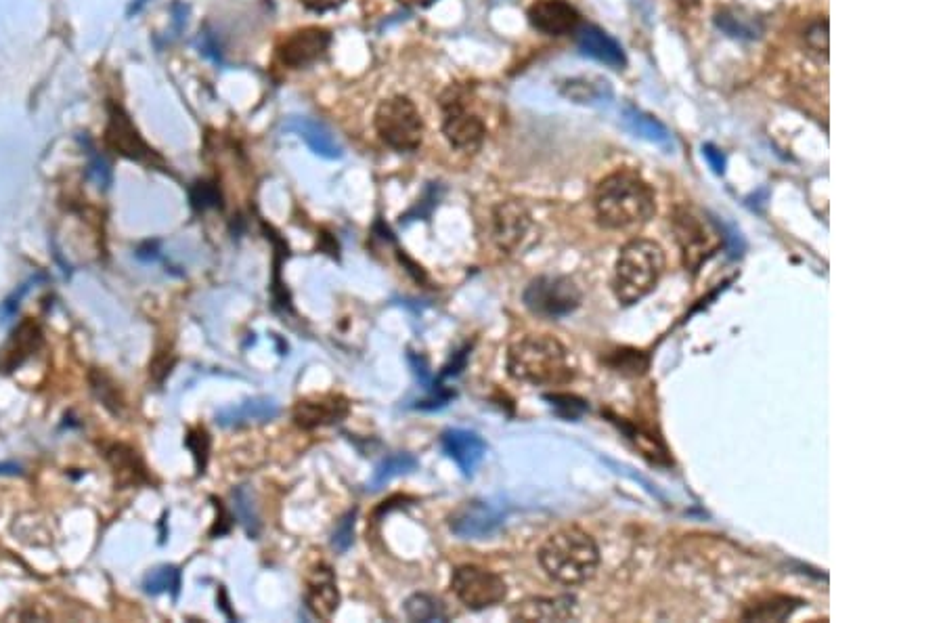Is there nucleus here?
I'll return each mask as SVG.
<instances>
[{"mask_svg": "<svg viewBox=\"0 0 943 623\" xmlns=\"http://www.w3.org/2000/svg\"><path fill=\"white\" fill-rule=\"evenodd\" d=\"M596 217L606 229H638L656 212L652 187L631 170H619L600 181L594 196Z\"/></svg>", "mask_w": 943, "mask_h": 623, "instance_id": "obj_1", "label": "nucleus"}, {"mask_svg": "<svg viewBox=\"0 0 943 623\" xmlns=\"http://www.w3.org/2000/svg\"><path fill=\"white\" fill-rule=\"evenodd\" d=\"M539 563L554 582L585 584L600 567V548L583 529L568 527L552 533L539 550Z\"/></svg>", "mask_w": 943, "mask_h": 623, "instance_id": "obj_2", "label": "nucleus"}, {"mask_svg": "<svg viewBox=\"0 0 943 623\" xmlns=\"http://www.w3.org/2000/svg\"><path fill=\"white\" fill-rule=\"evenodd\" d=\"M508 374L518 382L533 386H554L573 378V368L560 340L545 334H531L510 347Z\"/></svg>", "mask_w": 943, "mask_h": 623, "instance_id": "obj_3", "label": "nucleus"}, {"mask_svg": "<svg viewBox=\"0 0 943 623\" xmlns=\"http://www.w3.org/2000/svg\"><path fill=\"white\" fill-rule=\"evenodd\" d=\"M665 271V252L652 240H631L621 248L614 267L612 290L621 305H635L648 296Z\"/></svg>", "mask_w": 943, "mask_h": 623, "instance_id": "obj_4", "label": "nucleus"}, {"mask_svg": "<svg viewBox=\"0 0 943 623\" xmlns=\"http://www.w3.org/2000/svg\"><path fill=\"white\" fill-rule=\"evenodd\" d=\"M675 240L684 256L688 269H698L723 242L717 225L707 217V212L692 204L677 206L671 219Z\"/></svg>", "mask_w": 943, "mask_h": 623, "instance_id": "obj_5", "label": "nucleus"}, {"mask_svg": "<svg viewBox=\"0 0 943 623\" xmlns=\"http://www.w3.org/2000/svg\"><path fill=\"white\" fill-rule=\"evenodd\" d=\"M376 131L388 147L397 152H413L422 143L424 122L413 101L407 97H392L378 107Z\"/></svg>", "mask_w": 943, "mask_h": 623, "instance_id": "obj_6", "label": "nucleus"}, {"mask_svg": "<svg viewBox=\"0 0 943 623\" xmlns=\"http://www.w3.org/2000/svg\"><path fill=\"white\" fill-rule=\"evenodd\" d=\"M583 294L570 277L543 275L533 279L524 290V305L531 313L547 319H560L579 309Z\"/></svg>", "mask_w": 943, "mask_h": 623, "instance_id": "obj_7", "label": "nucleus"}, {"mask_svg": "<svg viewBox=\"0 0 943 623\" xmlns=\"http://www.w3.org/2000/svg\"><path fill=\"white\" fill-rule=\"evenodd\" d=\"M451 588L455 596L472 611H482L503 603L508 596V586L503 577L476 565L455 569L451 577Z\"/></svg>", "mask_w": 943, "mask_h": 623, "instance_id": "obj_8", "label": "nucleus"}, {"mask_svg": "<svg viewBox=\"0 0 943 623\" xmlns=\"http://www.w3.org/2000/svg\"><path fill=\"white\" fill-rule=\"evenodd\" d=\"M103 139H105L107 149H112L114 154L126 160L149 164V166L162 164L160 156L145 143V139L139 135L133 120H130V116L124 112V107L118 103H107V124H105Z\"/></svg>", "mask_w": 943, "mask_h": 623, "instance_id": "obj_9", "label": "nucleus"}, {"mask_svg": "<svg viewBox=\"0 0 943 623\" xmlns=\"http://www.w3.org/2000/svg\"><path fill=\"white\" fill-rule=\"evenodd\" d=\"M443 133L449 139V143L462 152H476V149L485 141L487 128L482 124V120L466 110L464 101L453 91L443 97Z\"/></svg>", "mask_w": 943, "mask_h": 623, "instance_id": "obj_10", "label": "nucleus"}, {"mask_svg": "<svg viewBox=\"0 0 943 623\" xmlns=\"http://www.w3.org/2000/svg\"><path fill=\"white\" fill-rule=\"evenodd\" d=\"M506 521V504L493 500H474L464 504L451 517V529L464 540H485Z\"/></svg>", "mask_w": 943, "mask_h": 623, "instance_id": "obj_11", "label": "nucleus"}, {"mask_svg": "<svg viewBox=\"0 0 943 623\" xmlns=\"http://www.w3.org/2000/svg\"><path fill=\"white\" fill-rule=\"evenodd\" d=\"M531 229V214L516 200L501 202L493 210V240L499 250L516 252Z\"/></svg>", "mask_w": 943, "mask_h": 623, "instance_id": "obj_12", "label": "nucleus"}, {"mask_svg": "<svg viewBox=\"0 0 943 623\" xmlns=\"http://www.w3.org/2000/svg\"><path fill=\"white\" fill-rule=\"evenodd\" d=\"M332 36L323 28H302L292 32L279 45V59L283 66L290 68H304L317 61L327 47H330Z\"/></svg>", "mask_w": 943, "mask_h": 623, "instance_id": "obj_13", "label": "nucleus"}, {"mask_svg": "<svg viewBox=\"0 0 943 623\" xmlns=\"http://www.w3.org/2000/svg\"><path fill=\"white\" fill-rule=\"evenodd\" d=\"M529 21L535 30L543 34L564 36L579 28L581 15L566 0H537L529 9Z\"/></svg>", "mask_w": 943, "mask_h": 623, "instance_id": "obj_14", "label": "nucleus"}, {"mask_svg": "<svg viewBox=\"0 0 943 623\" xmlns=\"http://www.w3.org/2000/svg\"><path fill=\"white\" fill-rule=\"evenodd\" d=\"M306 607L319 619H330L340 605V592L334 571L327 565H317L306 577Z\"/></svg>", "mask_w": 943, "mask_h": 623, "instance_id": "obj_15", "label": "nucleus"}, {"mask_svg": "<svg viewBox=\"0 0 943 623\" xmlns=\"http://www.w3.org/2000/svg\"><path fill=\"white\" fill-rule=\"evenodd\" d=\"M348 416V401L344 397H321V399H304L298 401L294 407V422L304 428V431H313L319 426H332L342 422Z\"/></svg>", "mask_w": 943, "mask_h": 623, "instance_id": "obj_16", "label": "nucleus"}, {"mask_svg": "<svg viewBox=\"0 0 943 623\" xmlns=\"http://www.w3.org/2000/svg\"><path fill=\"white\" fill-rule=\"evenodd\" d=\"M42 330L34 319H24L13 330L5 349L0 351V370L15 372L24 365L40 347H42Z\"/></svg>", "mask_w": 943, "mask_h": 623, "instance_id": "obj_17", "label": "nucleus"}, {"mask_svg": "<svg viewBox=\"0 0 943 623\" xmlns=\"http://www.w3.org/2000/svg\"><path fill=\"white\" fill-rule=\"evenodd\" d=\"M279 414V403L269 397L246 399L237 405H229L216 414V422L225 428H241L250 424H265L275 420Z\"/></svg>", "mask_w": 943, "mask_h": 623, "instance_id": "obj_18", "label": "nucleus"}, {"mask_svg": "<svg viewBox=\"0 0 943 623\" xmlns=\"http://www.w3.org/2000/svg\"><path fill=\"white\" fill-rule=\"evenodd\" d=\"M443 449L447 456L457 462V466L464 470V475H472L474 468L487 454V445L476 433L462 431V428H451L443 433Z\"/></svg>", "mask_w": 943, "mask_h": 623, "instance_id": "obj_19", "label": "nucleus"}, {"mask_svg": "<svg viewBox=\"0 0 943 623\" xmlns=\"http://www.w3.org/2000/svg\"><path fill=\"white\" fill-rule=\"evenodd\" d=\"M577 45L583 55L602 61L610 68L625 66V53L619 42L598 26H583L577 36Z\"/></svg>", "mask_w": 943, "mask_h": 623, "instance_id": "obj_20", "label": "nucleus"}, {"mask_svg": "<svg viewBox=\"0 0 943 623\" xmlns=\"http://www.w3.org/2000/svg\"><path fill=\"white\" fill-rule=\"evenodd\" d=\"M575 615L573 596L556 598H529L514 609L516 621H566Z\"/></svg>", "mask_w": 943, "mask_h": 623, "instance_id": "obj_21", "label": "nucleus"}, {"mask_svg": "<svg viewBox=\"0 0 943 623\" xmlns=\"http://www.w3.org/2000/svg\"><path fill=\"white\" fill-rule=\"evenodd\" d=\"M107 462H109V466H112L116 483L122 489L149 481L145 466H143L141 458L137 456V451L133 447L122 445V443L112 445L107 449Z\"/></svg>", "mask_w": 943, "mask_h": 623, "instance_id": "obj_22", "label": "nucleus"}, {"mask_svg": "<svg viewBox=\"0 0 943 623\" xmlns=\"http://www.w3.org/2000/svg\"><path fill=\"white\" fill-rule=\"evenodd\" d=\"M288 131H294L298 133L306 143H309V147L313 149L315 154L323 156V158H340L342 156V147L340 143L334 139V135L327 131V128L321 124V122H315V120H309V118H294L288 122Z\"/></svg>", "mask_w": 943, "mask_h": 623, "instance_id": "obj_23", "label": "nucleus"}, {"mask_svg": "<svg viewBox=\"0 0 943 623\" xmlns=\"http://www.w3.org/2000/svg\"><path fill=\"white\" fill-rule=\"evenodd\" d=\"M623 122L635 137H642L646 141L661 143V145L671 141V133L667 131V126L663 122H659L654 116L642 110H635V107H625Z\"/></svg>", "mask_w": 943, "mask_h": 623, "instance_id": "obj_24", "label": "nucleus"}, {"mask_svg": "<svg viewBox=\"0 0 943 623\" xmlns=\"http://www.w3.org/2000/svg\"><path fill=\"white\" fill-rule=\"evenodd\" d=\"M801 605V600H795L791 596H774L770 600H763V603L753 605L749 611L742 613V619L749 621H782L786 617H791L793 611Z\"/></svg>", "mask_w": 943, "mask_h": 623, "instance_id": "obj_25", "label": "nucleus"}, {"mask_svg": "<svg viewBox=\"0 0 943 623\" xmlns=\"http://www.w3.org/2000/svg\"><path fill=\"white\" fill-rule=\"evenodd\" d=\"M415 466H418V460H415L413 456L409 454H394V456H388L386 460H382L374 472V477H371L369 481V489L371 491H378L382 489L386 483H390L392 479H397L401 475H407V472L415 470Z\"/></svg>", "mask_w": 943, "mask_h": 623, "instance_id": "obj_26", "label": "nucleus"}, {"mask_svg": "<svg viewBox=\"0 0 943 623\" xmlns=\"http://www.w3.org/2000/svg\"><path fill=\"white\" fill-rule=\"evenodd\" d=\"M405 613L411 621H447L449 619L445 605L430 594H413L405 603Z\"/></svg>", "mask_w": 943, "mask_h": 623, "instance_id": "obj_27", "label": "nucleus"}, {"mask_svg": "<svg viewBox=\"0 0 943 623\" xmlns=\"http://www.w3.org/2000/svg\"><path fill=\"white\" fill-rule=\"evenodd\" d=\"M179 588H181V571L172 565H162L158 569L149 571L143 582V590L153 596L164 594V592H172L174 596H177Z\"/></svg>", "mask_w": 943, "mask_h": 623, "instance_id": "obj_28", "label": "nucleus"}, {"mask_svg": "<svg viewBox=\"0 0 943 623\" xmlns=\"http://www.w3.org/2000/svg\"><path fill=\"white\" fill-rule=\"evenodd\" d=\"M89 382H91V389L95 393V397L107 407L109 412H112L114 416L122 414V407H124V399L120 397V391H118V386L114 384V380L109 378L105 372L101 370H93L89 374Z\"/></svg>", "mask_w": 943, "mask_h": 623, "instance_id": "obj_29", "label": "nucleus"}, {"mask_svg": "<svg viewBox=\"0 0 943 623\" xmlns=\"http://www.w3.org/2000/svg\"><path fill=\"white\" fill-rule=\"evenodd\" d=\"M604 93L610 95V87L606 80H598V84H591L585 78L568 82V91H566L570 99L581 101V103H594L596 99H604Z\"/></svg>", "mask_w": 943, "mask_h": 623, "instance_id": "obj_30", "label": "nucleus"}, {"mask_svg": "<svg viewBox=\"0 0 943 623\" xmlns=\"http://www.w3.org/2000/svg\"><path fill=\"white\" fill-rule=\"evenodd\" d=\"M185 445L191 449V454L195 458V466H197V472H204L206 468V462H208V449H210V437L208 433L204 431V428H191V431L187 433L185 437Z\"/></svg>", "mask_w": 943, "mask_h": 623, "instance_id": "obj_31", "label": "nucleus"}, {"mask_svg": "<svg viewBox=\"0 0 943 623\" xmlns=\"http://www.w3.org/2000/svg\"><path fill=\"white\" fill-rule=\"evenodd\" d=\"M189 198H191L193 208L206 210V208H214V206L221 204V191H218V187L214 183L197 181L189 191Z\"/></svg>", "mask_w": 943, "mask_h": 623, "instance_id": "obj_32", "label": "nucleus"}, {"mask_svg": "<svg viewBox=\"0 0 943 623\" xmlns=\"http://www.w3.org/2000/svg\"><path fill=\"white\" fill-rule=\"evenodd\" d=\"M612 368L623 374H642L648 368V359L640 351H617L610 361Z\"/></svg>", "mask_w": 943, "mask_h": 623, "instance_id": "obj_33", "label": "nucleus"}, {"mask_svg": "<svg viewBox=\"0 0 943 623\" xmlns=\"http://www.w3.org/2000/svg\"><path fill=\"white\" fill-rule=\"evenodd\" d=\"M233 498H235L237 517L241 519V523L246 525L250 535H256L258 533V517L254 512V506L250 504V493L244 487H241V489H237V493H233Z\"/></svg>", "mask_w": 943, "mask_h": 623, "instance_id": "obj_34", "label": "nucleus"}, {"mask_svg": "<svg viewBox=\"0 0 943 623\" xmlns=\"http://www.w3.org/2000/svg\"><path fill=\"white\" fill-rule=\"evenodd\" d=\"M86 177H89V181L95 183L97 189L105 191V189H109V185H112V168H109V164L103 156L91 154L89 166H86Z\"/></svg>", "mask_w": 943, "mask_h": 623, "instance_id": "obj_35", "label": "nucleus"}, {"mask_svg": "<svg viewBox=\"0 0 943 623\" xmlns=\"http://www.w3.org/2000/svg\"><path fill=\"white\" fill-rule=\"evenodd\" d=\"M805 42L809 51L818 53L822 59H828V21H816L805 34Z\"/></svg>", "mask_w": 943, "mask_h": 623, "instance_id": "obj_36", "label": "nucleus"}, {"mask_svg": "<svg viewBox=\"0 0 943 623\" xmlns=\"http://www.w3.org/2000/svg\"><path fill=\"white\" fill-rule=\"evenodd\" d=\"M353 537H355V512H348L346 517L338 523V527L332 535V546L338 552H346L350 548V544H353Z\"/></svg>", "mask_w": 943, "mask_h": 623, "instance_id": "obj_37", "label": "nucleus"}, {"mask_svg": "<svg viewBox=\"0 0 943 623\" xmlns=\"http://www.w3.org/2000/svg\"><path fill=\"white\" fill-rule=\"evenodd\" d=\"M547 401H552V405L556 407V410L566 418H577L587 410L585 401H581L573 395H550V397H547Z\"/></svg>", "mask_w": 943, "mask_h": 623, "instance_id": "obj_38", "label": "nucleus"}, {"mask_svg": "<svg viewBox=\"0 0 943 623\" xmlns=\"http://www.w3.org/2000/svg\"><path fill=\"white\" fill-rule=\"evenodd\" d=\"M703 156L707 158V162L711 164V168L715 170L717 175H723V168H726V158H723V154L719 152L715 145H705Z\"/></svg>", "mask_w": 943, "mask_h": 623, "instance_id": "obj_39", "label": "nucleus"}, {"mask_svg": "<svg viewBox=\"0 0 943 623\" xmlns=\"http://www.w3.org/2000/svg\"><path fill=\"white\" fill-rule=\"evenodd\" d=\"M300 3L306 7V9H311L315 13H325V11H332V9H338L342 7L346 0H300Z\"/></svg>", "mask_w": 943, "mask_h": 623, "instance_id": "obj_40", "label": "nucleus"}, {"mask_svg": "<svg viewBox=\"0 0 943 623\" xmlns=\"http://www.w3.org/2000/svg\"><path fill=\"white\" fill-rule=\"evenodd\" d=\"M17 475H24V470H21L19 464H15V462L0 464V477H17Z\"/></svg>", "mask_w": 943, "mask_h": 623, "instance_id": "obj_41", "label": "nucleus"}, {"mask_svg": "<svg viewBox=\"0 0 943 623\" xmlns=\"http://www.w3.org/2000/svg\"><path fill=\"white\" fill-rule=\"evenodd\" d=\"M698 3H700V0H679V5H684L686 9H692V7H696Z\"/></svg>", "mask_w": 943, "mask_h": 623, "instance_id": "obj_42", "label": "nucleus"}, {"mask_svg": "<svg viewBox=\"0 0 943 623\" xmlns=\"http://www.w3.org/2000/svg\"><path fill=\"white\" fill-rule=\"evenodd\" d=\"M399 3H405V5H411V3H420V0H399Z\"/></svg>", "mask_w": 943, "mask_h": 623, "instance_id": "obj_43", "label": "nucleus"}]
</instances>
